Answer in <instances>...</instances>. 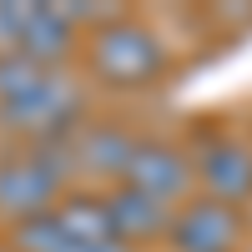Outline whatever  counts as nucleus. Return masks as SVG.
Returning <instances> with one entry per match:
<instances>
[{
  "label": "nucleus",
  "mask_w": 252,
  "mask_h": 252,
  "mask_svg": "<svg viewBox=\"0 0 252 252\" xmlns=\"http://www.w3.org/2000/svg\"><path fill=\"white\" fill-rule=\"evenodd\" d=\"M192 172H197L202 197H212L222 207L252 202V141H242V136L207 141L202 152L192 157Z\"/></svg>",
  "instance_id": "nucleus-9"
},
{
  "label": "nucleus",
  "mask_w": 252,
  "mask_h": 252,
  "mask_svg": "<svg viewBox=\"0 0 252 252\" xmlns=\"http://www.w3.org/2000/svg\"><path fill=\"white\" fill-rule=\"evenodd\" d=\"M166 61H172L166 40L146 20H131V15H111L101 31H91V46H86L91 76L111 91H141L152 81H161Z\"/></svg>",
  "instance_id": "nucleus-3"
},
{
  "label": "nucleus",
  "mask_w": 252,
  "mask_h": 252,
  "mask_svg": "<svg viewBox=\"0 0 252 252\" xmlns=\"http://www.w3.org/2000/svg\"><path fill=\"white\" fill-rule=\"evenodd\" d=\"M121 187H136V192H146L152 202L161 207H177L182 202H192V187H197V172H192V152H182L177 141H136V152L131 161H126V177Z\"/></svg>",
  "instance_id": "nucleus-7"
},
{
  "label": "nucleus",
  "mask_w": 252,
  "mask_h": 252,
  "mask_svg": "<svg viewBox=\"0 0 252 252\" xmlns=\"http://www.w3.org/2000/svg\"><path fill=\"white\" fill-rule=\"evenodd\" d=\"M101 207H106L111 232H116L126 247H136V242H161L166 227H172V207L152 202L146 192H136V187H106V192H101Z\"/></svg>",
  "instance_id": "nucleus-10"
},
{
  "label": "nucleus",
  "mask_w": 252,
  "mask_h": 252,
  "mask_svg": "<svg viewBox=\"0 0 252 252\" xmlns=\"http://www.w3.org/2000/svg\"><path fill=\"white\" fill-rule=\"evenodd\" d=\"M242 212L237 207H222L212 197H192L172 212V227H166V247L172 252H237L242 247Z\"/></svg>",
  "instance_id": "nucleus-8"
},
{
  "label": "nucleus",
  "mask_w": 252,
  "mask_h": 252,
  "mask_svg": "<svg viewBox=\"0 0 252 252\" xmlns=\"http://www.w3.org/2000/svg\"><path fill=\"white\" fill-rule=\"evenodd\" d=\"M86 121V86L71 66L0 56V136L10 146H61Z\"/></svg>",
  "instance_id": "nucleus-1"
},
{
  "label": "nucleus",
  "mask_w": 252,
  "mask_h": 252,
  "mask_svg": "<svg viewBox=\"0 0 252 252\" xmlns=\"http://www.w3.org/2000/svg\"><path fill=\"white\" fill-rule=\"evenodd\" d=\"M71 192L66 141L61 146H5L0 152V222H31Z\"/></svg>",
  "instance_id": "nucleus-4"
},
{
  "label": "nucleus",
  "mask_w": 252,
  "mask_h": 252,
  "mask_svg": "<svg viewBox=\"0 0 252 252\" xmlns=\"http://www.w3.org/2000/svg\"><path fill=\"white\" fill-rule=\"evenodd\" d=\"M136 141L121 121H81V131L66 141V166H71V182L81 192H106V187H121L126 177V161H131Z\"/></svg>",
  "instance_id": "nucleus-6"
},
{
  "label": "nucleus",
  "mask_w": 252,
  "mask_h": 252,
  "mask_svg": "<svg viewBox=\"0 0 252 252\" xmlns=\"http://www.w3.org/2000/svg\"><path fill=\"white\" fill-rule=\"evenodd\" d=\"M10 247L15 252H136L111 232L101 192H81V187H71L46 217L10 227Z\"/></svg>",
  "instance_id": "nucleus-2"
},
{
  "label": "nucleus",
  "mask_w": 252,
  "mask_h": 252,
  "mask_svg": "<svg viewBox=\"0 0 252 252\" xmlns=\"http://www.w3.org/2000/svg\"><path fill=\"white\" fill-rule=\"evenodd\" d=\"M0 252H15V247H10V242H5V247H0Z\"/></svg>",
  "instance_id": "nucleus-11"
},
{
  "label": "nucleus",
  "mask_w": 252,
  "mask_h": 252,
  "mask_svg": "<svg viewBox=\"0 0 252 252\" xmlns=\"http://www.w3.org/2000/svg\"><path fill=\"white\" fill-rule=\"evenodd\" d=\"M81 31L66 5H0V56H20L35 66H66Z\"/></svg>",
  "instance_id": "nucleus-5"
}]
</instances>
